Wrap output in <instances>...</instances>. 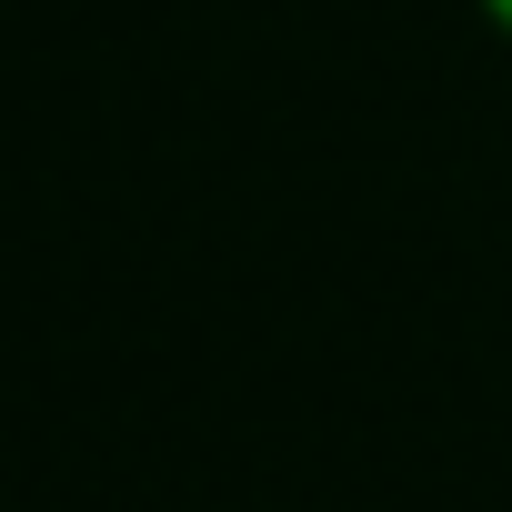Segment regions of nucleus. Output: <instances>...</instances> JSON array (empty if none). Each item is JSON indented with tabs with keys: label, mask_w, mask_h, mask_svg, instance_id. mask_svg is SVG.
<instances>
[{
	"label": "nucleus",
	"mask_w": 512,
	"mask_h": 512,
	"mask_svg": "<svg viewBox=\"0 0 512 512\" xmlns=\"http://www.w3.org/2000/svg\"><path fill=\"white\" fill-rule=\"evenodd\" d=\"M472 11H482V31H492V41L512 51V0H472Z\"/></svg>",
	"instance_id": "obj_1"
}]
</instances>
